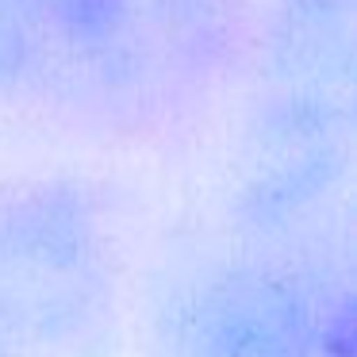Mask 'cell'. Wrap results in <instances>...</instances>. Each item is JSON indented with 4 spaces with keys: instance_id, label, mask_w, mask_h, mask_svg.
I'll return each instance as SVG.
<instances>
[{
    "instance_id": "cell-1",
    "label": "cell",
    "mask_w": 357,
    "mask_h": 357,
    "mask_svg": "<svg viewBox=\"0 0 357 357\" xmlns=\"http://www.w3.org/2000/svg\"><path fill=\"white\" fill-rule=\"evenodd\" d=\"M238 0H0V96L146 112L211 77Z\"/></svg>"
},
{
    "instance_id": "cell-2",
    "label": "cell",
    "mask_w": 357,
    "mask_h": 357,
    "mask_svg": "<svg viewBox=\"0 0 357 357\" xmlns=\"http://www.w3.org/2000/svg\"><path fill=\"white\" fill-rule=\"evenodd\" d=\"M116 315L112 250L66 185L0 192V357H77Z\"/></svg>"
},
{
    "instance_id": "cell-3",
    "label": "cell",
    "mask_w": 357,
    "mask_h": 357,
    "mask_svg": "<svg viewBox=\"0 0 357 357\" xmlns=\"http://www.w3.org/2000/svg\"><path fill=\"white\" fill-rule=\"evenodd\" d=\"M173 357H315L307 300L265 269L211 273L177 307Z\"/></svg>"
}]
</instances>
